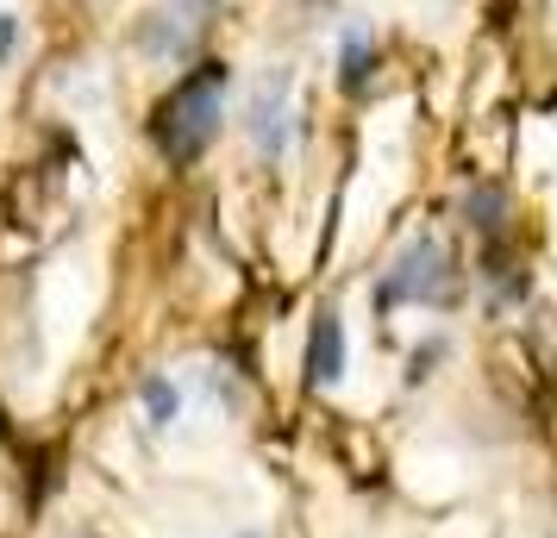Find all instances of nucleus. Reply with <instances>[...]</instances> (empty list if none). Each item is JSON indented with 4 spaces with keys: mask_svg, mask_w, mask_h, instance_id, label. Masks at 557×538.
Here are the masks:
<instances>
[{
    "mask_svg": "<svg viewBox=\"0 0 557 538\" xmlns=\"http://www.w3.org/2000/svg\"><path fill=\"white\" fill-rule=\"evenodd\" d=\"M370 76H376V38H370V26L351 20V26L338 32V88L345 95H363Z\"/></svg>",
    "mask_w": 557,
    "mask_h": 538,
    "instance_id": "39448f33",
    "label": "nucleus"
},
{
    "mask_svg": "<svg viewBox=\"0 0 557 538\" xmlns=\"http://www.w3.org/2000/svg\"><path fill=\"white\" fill-rule=\"evenodd\" d=\"M338 376H345V326H338V313H320L307 333V383L332 388Z\"/></svg>",
    "mask_w": 557,
    "mask_h": 538,
    "instance_id": "20e7f679",
    "label": "nucleus"
},
{
    "mask_svg": "<svg viewBox=\"0 0 557 538\" xmlns=\"http://www.w3.org/2000/svg\"><path fill=\"white\" fill-rule=\"evenodd\" d=\"M451 283H457V270H451V257H445V245H438V238H413V245L382 270L376 308L382 313H395V308H445V301H451Z\"/></svg>",
    "mask_w": 557,
    "mask_h": 538,
    "instance_id": "f03ea898",
    "label": "nucleus"
},
{
    "mask_svg": "<svg viewBox=\"0 0 557 538\" xmlns=\"http://www.w3.org/2000/svg\"><path fill=\"white\" fill-rule=\"evenodd\" d=\"M238 538H257V533H238Z\"/></svg>",
    "mask_w": 557,
    "mask_h": 538,
    "instance_id": "9b49d317",
    "label": "nucleus"
},
{
    "mask_svg": "<svg viewBox=\"0 0 557 538\" xmlns=\"http://www.w3.org/2000/svg\"><path fill=\"white\" fill-rule=\"evenodd\" d=\"M463 213H470V226H476L482 238H495V232L507 226V195L495 188V182H482V188H470V201H463Z\"/></svg>",
    "mask_w": 557,
    "mask_h": 538,
    "instance_id": "6e6552de",
    "label": "nucleus"
},
{
    "mask_svg": "<svg viewBox=\"0 0 557 538\" xmlns=\"http://www.w3.org/2000/svg\"><path fill=\"white\" fill-rule=\"evenodd\" d=\"M188 26H195V20H182V13H157L151 26L138 32V45H145V57H151V63L188 57Z\"/></svg>",
    "mask_w": 557,
    "mask_h": 538,
    "instance_id": "0eeeda50",
    "label": "nucleus"
},
{
    "mask_svg": "<svg viewBox=\"0 0 557 538\" xmlns=\"http://www.w3.org/2000/svg\"><path fill=\"white\" fill-rule=\"evenodd\" d=\"M13 51H20V20L0 13V63H13Z\"/></svg>",
    "mask_w": 557,
    "mask_h": 538,
    "instance_id": "1a4fd4ad",
    "label": "nucleus"
},
{
    "mask_svg": "<svg viewBox=\"0 0 557 538\" xmlns=\"http://www.w3.org/2000/svg\"><path fill=\"white\" fill-rule=\"evenodd\" d=\"M226 63H201V70H188V76L163 95V107L151 113V138L157 151L170 157L176 170L188 163H201L213 151V138H220V120H226Z\"/></svg>",
    "mask_w": 557,
    "mask_h": 538,
    "instance_id": "f257e3e1",
    "label": "nucleus"
},
{
    "mask_svg": "<svg viewBox=\"0 0 557 538\" xmlns=\"http://www.w3.org/2000/svg\"><path fill=\"white\" fill-rule=\"evenodd\" d=\"M245 138H251V151L263 163L288 157V138H295V76L288 70H270L251 88V101H245Z\"/></svg>",
    "mask_w": 557,
    "mask_h": 538,
    "instance_id": "7ed1b4c3",
    "label": "nucleus"
},
{
    "mask_svg": "<svg viewBox=\"0 0 557 538\" xmlns=\"http://www.w3.org/2000/svg\"><path fill=\"white\" fill-rule=\"evenodd\" d=\"M213 7H220V0H176V13H182V20H207Z\"/></svg>",
    "mask_w": 557,
    "mask_h": 538,
    "instance_id": "9d476101",
    "label": "nucleus"
},
{
    "mask_svg": "<svg viewBox=\"0 0 557 538\" xmlns=\"http://www.w3.org/2000/svg\"><path fill=\"white\" fill-rule=\"evenodd\" d=\"M138 408H145V426H151V433H170L182 420V383L163 376V370H151V376L138 383Z\"/></svg>",
    "mask_w": 557,
    "mask_h": 538,
    "instance_id": "423d86ee",
    "label": "nucleus"
}]
</instances>
